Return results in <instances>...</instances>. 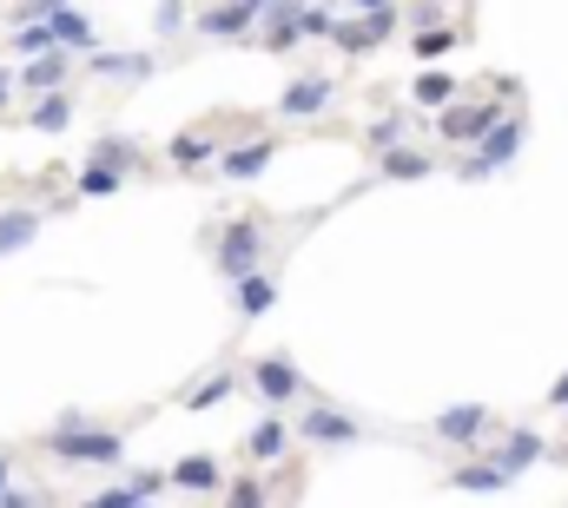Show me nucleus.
Returning <instances> with one entry per match:
<instances>
[{
  "label": "nucleus",
  "instance_id": "obj_1",
  "mask_svg": "<svg viewBox=\"0 0 568 508\" xmlns=\"http://www.w3.org/2000/svg\"><path fill=\"white\" fill-rule=\"evenodd\" d=\"M47 456H60V463H100V469H113V463L126 456V443H120V429H93L87 416H60V429H47Z\"/></svg>",
  "mask_w": 568,
  "mask_h": 508
},
{
  "label": "nucleus",
  "instance_id": "obj_2",
  "mask_svg": "<svg viewBox=\"0 0 568 508\" xmlns=\"http://www.w3.org/2000/svg\"><path fill=\"white\" fill-rule=\"evenodd\" d=\"M265 232H272L265 212H245L239 225L212 232V257H219V277H225V284H239L245 271H258V257H265Z\"/></svg>",
  "mask_w": 568,
  "mask_h": 508
},
{
  "label": "nucleus",
  "instance_id": "obj_3",
  "mask_svg": "<svg viewBox=\"0 0 568 508\" xmlns=\"http://www.w3.org/2000/svg\"><path fill=\"white\" fill-rule=\"evenodd\" d=\"M523 139H529V120L523 113H503L496 126L476 139V159H463L456 172L463 179H489V172H503V165H516V152H523Z\"/></svg>",
  "mask_w": 568,
  "mask_h": 508
},
{
  "label": "nucleus",
  "instance_id": "obj_4",
  "mask_svg": "<svg viewBox=\"0 0 568 508\" xmlns=\"http://www.w3.org/2000/svg\"><path fill=\"white\" fill-rule=\"evenodd\" d=\"M297 436H304L311 449H344V443H357V436H364V423H357V416H344V409H331V403H317V409H304V416H297Z\"/></svg>",
  "mask_w": 568,
  "mask_h": 508
},
{
  "label": "nucleus",
  "instance_id": "obj_5",
  "mask_svg": "<svg viewBox=\"0 0 568 508\" xmlns=\"http://www.w3.org/2000/svg\"><path fill=\"white\" fill-rule=\"evenodd\" d=\"M503 113H509L503 100H476V106H443V139H449V145H476L483 132L503 120Z\"/></svg>",
  "mask_w": 568,
  "mask_h": 508
},
{
  "label": "nucleus",
  "instance_id": "obj_6",
  "mask_svg": "<svg viewBox=\"0 0 568 508\" xmlns=\"http://www.w3.org/2000/svg\"><path fill=\"white\" fill-rule=\"evenodd\" d=\"M397 27V7H377V13H364V20H331V40L344 47V53H377V40Z\"/></svg>",
  "mask_w": 568,
  "mask_h": 508
},
{
  "label": "nucleus",
  "instance_id": "obj_7",
  "mask_svg": "<svg viewBox=\"0 0 568 508\" xmlns=\"http://www.w3.org/2000/svg\"><path fill=\"white\" fill-rule=\"evenodd\" d=\"M489 429H496V416H489L483 403H456V409H443V416H436V436H443V443H456V449H476Z\"/></svg>",
  "mask_w": 568,
  "mask_h": 508
},
{
  "label": "nucleus",
  "instance_id": "obj_8",
  "mask_svg": "<svg viewBox=\"0 0 568 508\" xmlns=\"http://www.w3.org/2000/svg\"><path fill=\"white\" fill-rule=\"evenodd\" d=\"M245 383H252L265 403H291V396H304V377L291 370V357H258V364L245 370Z\"/></svg>",
  "mask_w": 568,
  "mask_h": 508
},
{
  "label": "nucleus",
  "instance_id": "obj_9",
  "mask_svg": "<svg viewBox=\"0 0 568 508\" xmlns=\"http://www.w3.org/2000/svg\"><path fill=\"white\" fill-rule=\"evenodd\" d=\"M324 106H331V80H324V73H297L278 100V113H291V120H311V113H324Z\"/></svg>",
  "mask_w": 568,
  "mask_h": 508
},
{
  "label": "nucleus",
  "instance_id": "obj_10",
  "mask_svg": "<svg viewBox=\"0 0 568 508\" xmlns=\"http://www.w3.org/2000/svg\"><path fill=\"white\" fill-rule=\"evenodd\" d=\"M272 152H278V139H245V145H232V152L219 159V172H225V179H258V172L272 165Z\"/></svg>",
  "mask_w": 568,
  "mask_h": 508
},
{
  "label": "nucleus",
  "instance_id": "obj_11",
  "mask_svg": "<svg viewBox=\"0 0 568 508\" xmlns=\"http://www.w3.org/2000/svg\"><path fill=\"white\" fill-rule=\"evenodd\" d=\"M509 482H516V476H509L496 456H489V463H469V469H456V476H449V489H463V496H503Z\"/></svg>",
  "mask_w": 568,
  "mask_h": 508
},
{
  "label": "nucleus",
  "instance_id": "obj_12",
  "mask_svg": "<svg viewBox=\"0 0 568 508\" xmlns=\"http://www.w3.org/2000/svg\"><path fill=\"white\" fill-rule=\"evenodd\" d=\"M429 172H436V159L417 145H384V159H377V179H429Z\"/></svg>",
  "mask_w": 568,
  "mask_h": 508
},
{
  "label": "nucleus",
  "instance_id": "obj_13",
  "mask_svg": "<svg viewBox=\"0 0 568 508\" xmlns=\"http://www.w3.org/2000/svg\"><path fill=\"white\" fill-rule=\"evenodd\" d=\"M232 291H239V317H265L272 297H278V277H272V271H245Z\"/></svg>",
  "mask_w": 568,
  "mask_h": 508
},
{
  "label": "nucleus",
  "instance_id": "obj_14",
  "mask_svg": "<svg viewBox=\"0 0 568 508\" xmlns=\"http://www.w3.org/2000/svg\"><path fill=\"white\" fill-rule=\"evenodd\" d=\"M252 20H258L252 0H225V7H205V13H199V33H225V40H239Z\"/></svg>",
  "mask_w": 568,
  "mask_h": 508
},
{
  "label": "nucleus",
  "instance_id": "obj_15",
  "mask_svg": "<svg viewBox=\"0 0 568 508\" xmlns=\"http://www.w3.org/2000/svg\"><path fill=\"white\" fill-rule=\"evenodd\" d=\"M20 80H27V93H47V87H60V80H67V47H47V53H33Z\"/></svg>",
  "mask_w": 568,
  "mask_h": 508
},
{
  "label": "nucleus",
  "instance_id": "obj_16",
  "mask_svg": "<svg viewBox=\"0 0 568 508\" xmlns=\"http://www.w3.org/2000/svg\"><path fill=\"white\" fill-rule=\"evenodd\" d=\"M536 456H542V436H536V429H509V436H503V449H496V463H503L509 476H523Z\"/></svg>",
  "mask_w": 568,
  "mask_h": 508
},
{
  "label": "nucleus",
  "instance_id": "obj_17",
  "mask_svg": "<svg viewBox=\"0 0 568 508\" xmlns=\"http://www.w3.org/2000/svg\"><path fill=\"white\" fill-rule=\"evenodd\" d=\"M172 489H185V496L205 489V496H212V489H219V456H185V463L172 469Z\"/></svg>",
  "mask_w": 568,
  "mask_h": 508
},
{
  "label": "nucleus",
  "instance_id": "obj_18",
  "mask_svg": "<svg viewBox=\"0 0 568 508\" xmlns=\"http://www.w3.org/2000/svg\"><path fill=\"white\" fill-rule=\"evenodd\" d=\"M284 443H291V429H284L278 416H265V423H258V429L245 436V456H252V463H278Z\"/></svg>",
  "mask_w": 568,
  "mask_h": 508
},
{
  "label": "nucleus",
  "instance_id": "obj_19",
  "mask_svg": "<svg viewBox=\"0 0 568 508\" xmlns=\"http://www.w3.org/2000/svg\"><path fill=\"white\" fill-rule=\"evenodd\" d=\"M40 232V212H0V257H13Z\"/></svg>",
  "mask_w": 568,
  "mask_h": 508
},
{
  "label": "nucleus",
  "instance_id": "obj_20",
  "mask_svg": "<svg viewBox=\"0 0 568 508\" xmlns=\"http://www.w3.org/2000/svg\"><path fill=\"white\" fill-rule=\"evenodd\" d=\"M47 27H53V40H60V47H87V40H93V27H87L73 7H53V13H47Z\"/></svg>",
  "mask_w": 568,
  "mask_h": 508
},
{
  "label": "nucleus",
  "instance_id": "obj_21",
  "mask_svg": "<svg viewBox=\"0 0 568 508\" xmlns=\"http://www.w3.org/2000/svg\"><path fill=\"white\" fill-rule=\"evenodd\" d=\"M106 192H120V165H113V159H93V165L80 172V199H106Z\"/></svg>",
  "mask_w": 568,
  "mask_h": 508
},
{
  "label": "nucleus",
  "instance_id": "obj_22",
  "mask_svg": "<svg viewBox=\"0 0 568 508\" xmlns=\"http://www.w3.org/2000/svg\"><path fill=\"white\" fill-rule=\"evenodd\" d=\"M93 67L113 80H140V73H152V53H93Z\"/></svg>",
  "mask_w": 568,
  "mask_h": 508
},
{
  "label": "nucleus",
  "instance_id": "obj_23",
  "mask_svg": "<svg viewBox=\"0 0 568 508\" xmlns=\"http://www.w3.org/2000/svg\"><path fill=\"white\" fill-rule=\"evenodd\" d=\"M410 100H417V106H449V100H456V80H449V73H424V80L410 87Z\"/></svg>",
  "mask_w": 568,
  "mask_h": 508
},
{
  "label": "nucleus",
  "instance_id": "obj_24",
  "mask_svg": "<svg viewBox=\"0 0 568 508\" xmlns=\"http://www.w3.org/2000/svg\"><path fill=\"white\" fill-rule=\"evenodd\" d=\"M212 152H219L212 132H179V139H172V159H179V165H199V159H212Z\"/></svg>",
  "mask_w": 568,
  "mask_h": 508
},
{
  "label": "nucleus",
  "instance_id": "obj_25",
  "mask_svg": "<svg viewBox=\"0 0 568 508\" xmlns=\"http://www.w3.org/2000/svg\"><path fill=\"white\" fill-rule=\"evenodd\" d=\"M27 120H33L40 132H60L67 120H73V100H67V93H53V100H40V106H33Z\"/></svg>",
  "mask_w": 568,
  "mask_h": 508
},
{
  "label": "nucleus",
  "instance_id": "obj_26",
  "mask_svg": "<svg viewBox=\"0 0 568 508\" xmlns=\"http://www.w3.org/2000/svg\"><path fill=\"white\" fill-rule=\"evenodd\" d=\"M449 47H456V33H449V27H424V33L410 40V53H417V60H443Z\"/></svg>",
  "mask_w": 568,
  "mask_h": 508
},
{
  "label": "nucleus",
  "instance_id": "obj_27",
  "mask_svg": "<svg viewBox=\"0 0 568 508\" xmlns=\"http://www.w3.org/2000/svg\"><path fill=\"white\" fill-rule=\"evenodd\" d=\"M13 47H20V53H27V60H33V53H47V47H60V40H53V27H47V20H40V27H33V20H27V27H20V40H13Z\"/></svg>",
  "mask_w": 568,
  "mask_h": 508
},
{
  "label": "nucleus",
  "instance_id": "obj_28",
  "mask_svg": "<svg viewBox=\"0 0 568 508\" xmlns=\"http://www.w3.org/2000/svg\"><path fill=\"white\" fill-rule=\"evenodd\" d=\"M232 383H239V377H232V370H219V377H212V383H199V389H192L185 403H192V409H205V403H219V396H232Z\"/></svg>",
  "mask_w": 568,
  "mask_h": 508
},
{
  "label": "nucleus",
  "instance_id": "obj_29",
  "mask_svg": "<svg viewBox=\"0 0 568 508\" xmlns=\"http://www.w3.org/2000/svg\"><path fill=\"white\" fill-rule=\"evenodd\" d=\"M397 139H404V113H390V120L371 126V152H384V145H397Z\"/></svg>",
  "mask_w": 568,
  "mask_h": 508
},
{
  "label": "nucleus",
  "instance_id": "obj_30",
  "mask_svg": "<svg viewBox=\"0 0 568 508\" xmlns=\"http://www.w3.org/2000/svg\"><path fill=\"white\" fill-rule=\"evenodd\" d=\"M126 489H133V502H152L159 489H172V476H152V469H140V476H133Z\"/></svg>",
  "mask_w": 568,
  "mask_h": 508
},
{
  "label": "nucleus",
  "instance_id": "obj_31",
  "mask_svg": "<svg viewBox=\"0 0 568 508\" xmlns=\"http://www.w3.org/2000/svg\"><path fill=\"white\" fill-rule=\"evenodd\" d=\"M351 13H377V7H390V0H344Z\"/></svg>",
  "mask_w": 568,
  "mask_h": 508
},
{
  "label": "nucleus",
  "instance_id": "obj_32",
  "mask_svg": "<svg viewBox=\"0 0 568 508\" xmlns=\"http://www.w3.org/2000/svg\"><path fill=\"white\" fill-rule=\"evenodd\" d=\"M549 403H556V409H568V377L556 383V389H549Z\"/></svg>",
  "mask_w": 568,
  "mask_h": 508
},
{
  "label": "nucleus",
  "instance_id": "obj_33",
  "mask_svg": "<svg viewBox=\"0 0 568 508\" xmlns=\"http://www.w3.org/2000/svg\"><path fill=\"white\" fill-rule=\"evenodd\" d=\"M0 502H7V456H0Z\"/></svg>",
  "mask_w": 568,
  "mask_h": 508
},
{
  "label": "nucleus",
  "instance_id": "obj_34",
  "mask_svg": "<svg viewBox=\"0 0 568 508\" xmlns=\"http://www.w3.org/2000/svg\"><path fill=\"white\" fill-rule=\"evenodd\" d=\"M265 7H272V0H252V13H265Z\"/></svg>",
  "mask_w": 568,
  "mask_h": 508
},
{
  "label": "nucleus",
  "instance_id": "obj_35",
  "mask_svg": "<svg viewBox=\"0 0 568 508\" xmlns=\"http://www.w3.org/2000/svg\"><path fill=\"white\" fill-rule=\"evenodd\" d=\"M0 100H7V73H0Z\"/></svg>",
  "mask_w": 568,
  "mask_h": 508
}]
</instances>
